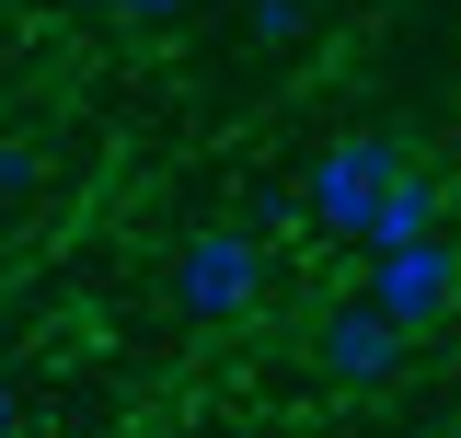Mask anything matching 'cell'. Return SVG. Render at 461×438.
<instances>
[{
	"instance_id": "obj_7",
	"label": "cell",
	"mask_w": 461,
	"mask_h": 438,
	"mask_svg": "<svg viewBox=\"0 0 461 438\" xmlns=\"http://www.w3.org/2000/svg\"><path fill=\"white\" fill-rule=\"evenodd\" d=\"M300 23H312V0H254V47H288Z\"/></svg>"
},
{
	"instance_id": "obj_1",
	"label": "cell",
	"mask_w": 461,
	"mask_h": 438,
	"mask_svg": "<svg viewBox=\"0 0 461 438\" xmlns=\"http://www.w3.org/2000/svg\"><path fill=\"white\" fill-rule=\"evenodd\" d=\"M403 139H381V127H346V139H323L312 151V173H300V219L323 231V242H357L369 231V208L403 185Z\"/></svg>"
},
{
	"instance_id": "obj_8",
	"label": "cell",
	"mask_w": 461,
	"mask_h": 438,
	"mask_svg": "<svg viewBox=\"0 0 461 438\" xmlns=\"http://www.w3.org/2000/svg\"><path fill=\"white\" fill-rule=\"evenodd\" d=\"M185 0H115V23H173Z\"/></svg>"
},
{
	"instance_id": "obj_6",
	"label": "cell",
	"mask_w": 461,
	"mask_h": 438,
	"mask_svg": "<svg viewBox=\"0 0 461 438\" xmlns=\"http://www.w3.org/2000/svg\"><path fill=\"white\" fill-rule=\"evenodd\" d=\"M35 173H47L35 139H0V196H35Z\"/></svg>"
},
{
	"instance_id": "obj_3",
	"label": "cell",
	"mask_w": 461,
	"mask_h": 438,
	"mask_svg": "<svg viewBox=\"0 0 461 438\" xmlns=\"http://www.w3.org/2000/svg\"><path fill=\"white\" fill-rule=\"evenodd\" d=\"M415 346H427V334H415V324H393V312L357 288L346 312H323V324H312V370H323L335 392H393L403 370H415Z\"/></svg>"
},
{
	"instance_id": "obj_2",
	"label": "cell",
	"mask_w": 461,
	"mask_h": 438,
	"mask_svg": "<svg viewBox=\"0 0 461 438\" xmlns=\"http://www.w3.org/2000/svg\"><path fill=\"white\" fill-rule=\"evenodd\" d=\"M266 300V231L254 219H208L173 242V312L185 324H242Z\"/></svg>"
},
{
	"instance_id": "obj_4",
	"label": "cell",
	"mask_w": 461,
	"mask_h": 438,
	"mask_svg": "<svg viewBox=\"0 0 461 438\" xmlns=\"http://www.w3.org/2000/svg\"><path fill=\"white\" fill-rule=\"evenodd\" d=\"M369 300L393 312V324L438 334L461 312V242L450 231H427V242H393V254H369Z\"/></svg>"
},
{
	"instance_id": "obj_9",
	"label": "cell",
	"mask_w": 461,
	"mask_h": 438,
	"mask_svg": "<svg viewBox=\"0 0 461 438\" xmlns=\"http://www.w3.org/2000/svg\"><path fill=\"white\" fill-rule=\"evenodd\" d=\"M0 438H23V392L12 381H0Z\"/></svg>"
},
{
	"instance_id": "obj_5",
	"label": "cell",
	"mask_w": 461,
	"mask_h": 438,
	"mask_svg": "<svg viewBox=\"0 0 461 438\" xmlns=\"http://www.w3.org/2000/svg\"><path fill=\"white\" fill-rule=\"evenodd\" d=\"M427 231H438V185H427V173H403L393 196L369 208V231H357V254H393V242H427Z\"/></svg>"
}]
</instances>
